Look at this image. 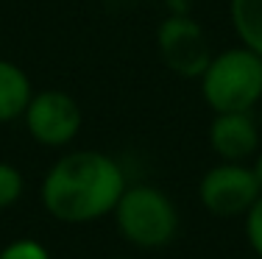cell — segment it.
<instances>
[{
	"mask_svg": "<svg viewBox=\"0 0 262 259\" xmlns=\"http://www.w3.org/2000/svg\"><path fill=\"white\" fill-rule=\"evenodd\" d=\"M112 215L120 237L140 251H159L176 240L179 209L154 184H128Z\"/></svg>",
	"mask_w": 262,
	"mask_h": 259,
	"instance_id": "cell-3",
	"label": "cell"
},
{
	"mask_svg": "<svg viewBox=\"0 0 262 259\" xmlns=\"http://www.w3.org/2000/svg\"><path fill=\"white\" fill-rule=\"evenodd\" d=\"M246 237H248L254 256H262V195L246 215Z\"/></svg>",
	"mask_w": 262,
	"mask_h": 259,
	"instance_id": "cell-12",
	"label": "cell"
},
{
	"mask_svg": "<svg viewBox=\"0 0 262 259\" xmlns=\"http://www.w3.org/2000/svg\"><path fill=\"white\" fill-rule=\"evenodd\" d=\"M126 187V173L117 159L86 148L64 153L51 164L42 178L39 201L53 220L81 226L115 212Z\"/></svg>",
	"mask_w": 262,
	"mask_h": 259,
	"instance_id": "cell-1",
	"label": "cell"
},
{
	"mask_svg": "<svg viewBox=\"0 0 262 259\" xmlns=\"http://www.w3.org/2000/svg\"><path fill=\"white\" fill-rule=\"evenodd\" d=\"M26 131L36 145L45 148H64L78 137L84 126L78 101L64 89H42L34 92L28 109L23 114Z\"/></svg>",
	"mask_w": 262,
	"mask_h": 259,
	"instance_id": "cell-5",
	"label": "cell"
},
{
	"mask_svg": "<svg viewBox=\"0 0 262 259\" xmlns=\"http://www.w3.org/2000/svg\"><path fill=\"white\" fill-rule=\"evenodd\" d=\"M31 95H34V86L28 73L17 61L0 59V126L23 120Z\"/></svg>",
	"mask_w": 262,
	"mask_h": 259,
	"instance_id": "cell-8",
	"label": "cell"
},
{
	"mask_svg": "<svg viewBox=\"0 0 262 259\" xmlns=\"http://www.w3.org/2000/svg\"><path fill=\"white\" fill-rule=\"evenodd\" d=\"M157 48L165 67L182 78H201L212 59V45L201 22L187 14H170L157 28Z\"/></svg>",
	"mask_w": 262,
	"mask_h": 259,
	"instance_id": "cell-6",
	"label": "cell"
},
{
	"mask_svg": "<svg viewBox=\"0 0 262 259\" xmlns=\"http://www.w3.org/2000/svg\"><path fill=\"white\" fill-rule=\"evenodd\" d=\"M23 190H26V178L20 168L11 162H0V209L14 206L23 198Z\"/></svg>",
	"mask_w": 262,
	"mask_h": 259,
	"instance_id": "cell-10",
	"label": "cell"
},
{
	"mask_svg": "<svg viewBox=\"0 0 262 259\" xmlns=\"http://www.w3.org/2000/svg\"><path fill=\"white\" fill-rule=\"evenodd\" d=\"M251 259H262V256H251Z\"/></svg>",
	"mask_w": 262,
	"mask_h": 259,
	"instance_id": "cell-16",
	"label": "cell"
},
{
	"mask_svg": "<svg viewBox=\"0 0 262 259\" xmlns=\"http://www.w3.org/2000/svg\"><path fill=\"white\" fill-rule=\"evenodd\" d=\"M251 170H254V176H257V181H259V187H262V148L257 151V156L251 159Z\"/></svg>",
	"mask_w": 262,
	"mask_h": 259,
	"instance_id": "cell-13",
	"label": "cell"
},
{
	"mask_svg": "<svg viewBox=\"0 0 262 259\" xmlns=\"http://www.w3.org/2000/svg\"><path fill=\"white\" fill-rule=\"evenodd\" d=\"M0 259H51V251L34 237H20L0 251Z\"/></svg>",
	"mask_w": 262,
	"mask_h": 259,
	"instance_id": "cell-11",
	"label": "cell"
},
{
	"mask_svg": "<svg viewBox=\"0 0 262 259\" xmlns=\"http://www.w3.org/2000/svg\"><path fill=\"white\" fill-rule=\"evenodd\" d=\"M262 126L254 112H223L209 123V148L217 162H248L257 156Z\"/></svg>",
	"mask_w": 262,
	"mask_h": 259,
	"instance_id": "cell-7",
	"label": "cell"
},
{
	"mask_svg": "<svg viewBox=\"0 0 262 259\" xmlns=\"http://www.w3.org/2000/svg\"><path fill=\"white\" fill-rule=\"evenodd\" d=\"M198 84L215 114L254 112L262 103V56L243 45L212 53Z\"/></svg>",
	"mask_w": 262,
	"mask_h": 259,
	"instance_id": "cell-2",
	"label": "cell"
},
{
	"mask_svg": "<svg viewBox=\"0 0 262 259\" xmlns=\"http://www.w3.org/2000/svg\"><path fill=\"white\" fill-rule=\"evenodd\" d=\"M229 20L240 45L262 56V0H229Z\"/></svg>",
	"mask_w": 262,
	"mask_h": 259,
	"instance_id": "cell-9",
	"label": "cell"
},
{
	"mask_svg": "<svg viewBox=\"0 0 262 259\" xmlns=\"http://www.w3.org/2000/svg\"><path fill=\"white\" fill-rule=\"evenodd\" d=\"M112 259H131V256H112Z\"/></svg>",
	"mask_w": 262,
	"mask_h": 259,
	"instance_id": "cell-15",
	"label": "cell"
},
{
	"mask_svg": "<svg viewBox=\"0 0 262 259\" xmlns=\"http://www.w3.org/2000/svg\"><path fill=\"white\" fill-rule=\"evenodd\" d=\"M259 126H262V103H259Z\"/></svg>",
	"mask_w": 262,
	"mask_h": 259,
	"instance_id": "cell-14",
	"label": "cell"
},
{
	"mask_svg": "<svg viewBox=\"0 0 262 259\" xmlns=\"http://www.w3.org/2000/svg\"><path fill=\"white\" fill-rule=\"evenodd\" d=\"M262 187L248 162H217L198 181V198L212 218H246Z\"/></svg>",
	"mask_w": 262,
	"mask_h": 259,
	"instance_id": "cell-4",
	"label": "cell"
}]
</instances>
